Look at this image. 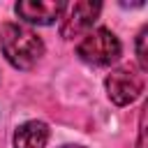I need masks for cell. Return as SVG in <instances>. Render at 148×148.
I'll use <instances>...</instances> for the list:
<instances>
[{
	"instance_id": "cell-5",
	"label": "cell",
	"mask_w": 148,
	"mask_h": 148,
	"mask_svg": "<svg viewBox=\"0 0 148 148\" xmlns=\"http://www.w3.org/2000/svg\"><path fill=\"white\" fill-rule=\"evenodd\" d=\"M65 5L62 2H35V0H25L16 5V14L28 21V23H37V25H51L56 18H60Z\"/></svg>"
},
{
	"instance_id": "cell-2",
	"label": "cell",
	"mask_w": 148,
	"mask_h": 148,
	"mask_svg": "<svg viewBox=\"0 0 148 148\" xmlns=\"http://www.w3.org/2000/svg\"><path fill=\"white\" fill-rule=\"evenodd\" d=\"M76 53L81 60L90 65H111L120 58V42L111 30L97 28L79 42Z\"/></svg>"
},
{
	"instance_id": "cell-3",
	"label": "cell",
	"mask_w": 148,
	"mask_h": 148,
	"mask_svg": "<svg viewBox=\"0 0 148 148\" xmlns=\"http://www.w3.org/2000/svg\"><path fill=\"white\" fill-rule=\"evenodd\" d=\"M99 9H102V5L92 2V0H79L72 5H65V9H62L65 14L60 21V35L65 39H74V37L88 32L92 28V23L97 21Z\"/></svg>"
},
{
	"instance_id": "cell-6",
	"label": "cell",
	"mask_w": 148,
	"mask_h": 148,
	"mask_svg": "<svg viewBox=\"0 0 148 148\" xmlns=\"http://www.w3.org/2000/svg\"><path fill=\"white\" fill-rule=\"evenodd\" d=\"M46 141H49V127L42 120H28L14 134V148H44Z\"/></svg>"
},
{
	"instance_id": "cell-7",
	"label": "cell",
	"mask_w": 148,
	"mask_h": 148,
	"mask_svg": "<svg viewBox=\"0 0 148 148\" xmlns=\"http://www.w3.org/2000/svg\"><path fill=\"white\" fill-rule=\"evenodd\" d=\"M146 35H148V28H143L136 37V58H139V65L141 69L146 72L148 69V56H146Z\"/></svg>"
},
{
	"instance_id": "cell-8",
	"label": "cell",
	"mask_w": 148,
	"mask_h": 148,
	"mask_svg": "<svg viewBox=\"0 0 148 148\" xmlns=\"http://www.w3.org/2000/svg\"><path fill=\"white\" fill-rule=\"evenodd\" d=\"M67 148H79V146H67Z\"/></svg>"
},
{
	"instance_id": "cell-4",
	"label": "cell",
	"mask_w": 148,
	"mask_h": 148,
	"mask_svg": "<svg viewBox=\"0 0 148 148\" xmlns=\"http://www.w3.org/2000/svg\"><path fill=\"white\" fill-rule=\"evenodd\" d=\"M143 90V79L141 74H136L132 67H120V69H113L109 76H106V92H109V99L118 106H127L132 104Z\"/></svg>"
},
{
	"instance_id": "cell-1",
	"label": "cell",
	"mask_w": 148,
	"mask_h": 148,
	"mask_svg": "<svg viewBox=\"0 0 148 148\" xmlns=\"http://www.w3.org/2000/svg\"><path fill=\"white\" fill-rule=\"evenodd\" d=\"M0 49L5 58L16 67V69H30L42 56H44V44L42 39L18 25V23H5L0 30Z\"/></svg>"
}]
</instances>
